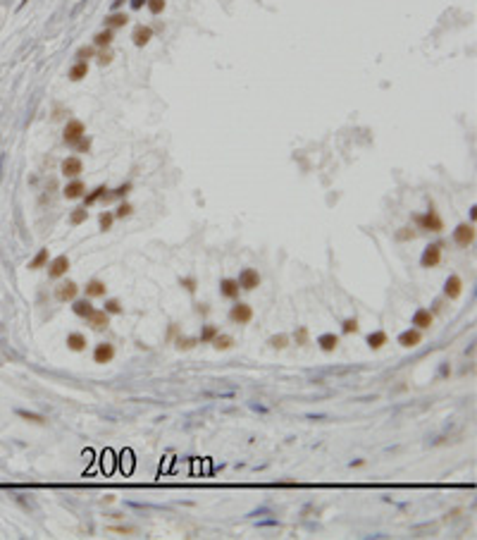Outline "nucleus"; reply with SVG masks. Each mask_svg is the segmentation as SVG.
Returning <instances> with one entry per match:
<instances>
[{"label": "nucleus", "mask_w": 477, "mask_h": 540, "mask_svg": "<svg viewBox=\"0 0 477 540\" xmlns=\"http://www.w3.org/2000/svg\"><path fill=\"white\" fill-rule=\"evenodd\" d=\"M317 347H320L322 351L332 354L339 347V335H334V332H322V335L317 337Z\"/></svg>", "instance_id": "nucleus-20"}, {"label": "nucleus", "mask_w": 477, "mask_h": 540, "mask_svg": "<svg viewBox=\"0 0 477 540\" xmlns=\"http://www.w3.org/2000/svg\"><path fill=\"white\" fill-rule=\"evenodd\" d=\"M67 77H69L72 82H82L84 77H88V62H84V60H77V62L69 67Z\"/></svg>", "instance_id": "nucleus-22"}, {"label": "nucleus", "mask_w": 477, "mask_h": 540, "mask_svg": "<svg viewBox=\"0 0 477 540\" xmlns=\"http://www.w3.org/2000/svg\"><path fill=\"white\" fill-rule=\"evenodd\" d=\"M239 287L244 289V292H253L255 287H260V273L258 270H253V268H244L241 273H239Z\"/></svg>", "instance_id": "nucleus-8"}, {"label": "nucleus", "mask_w": 477, "mask_h": 540, "mask_svg": "<svg viewBox=\"0 0 477 540\" xmlns=\"http://www.w3.org/2000/svg\"><path fill=\"white\" fill-rule=\"evenodd\" d=\"M146 7L153 12V15H160L165 10V0H146Z\"/></svg>", "instance_id": "nucleus-41"}, {"label": "nucleus", "mask_w": 477, "mask_h": 540, "mask_svg": "<svg viewBox=\"0 0 477 540\" xmlns=\"http://www.w3.org/2000/svg\"><path fill=\"white\" fill-rule=\"evenodd\" d=\"M72 311H74V315H79V318H84V320H86V318L96 311V309H93V304H91V299H88V296H84V299H79V296H77V299H72Z\"/></svg>", "instance_id": "nucleus-15"}, {"label": "nucleus", "mask_w": 477, "mask_h": 540, "mask_svg": "<svg viewBox=\"0 0 477 540\" xmlns=\"http://www.w3.org/2000/svg\"><path fill=\"white\" fill-rule=\"evenodd\" d=\"M413 220H415V225L420 229H427V232H442L444 229V220L437 215V210L432 208V210H427V213H422V215H413Z\"/></svg>", "instance_id": "nucleus-2"}, {"label": "nucleus", "mask_w": 477, "mask_h": 540, "mask_svg": "<svg viewBox=\"0 0 477 540\" xmlns=\"http://www.w3.org/2000/svg\"><path fill=\"white\" fill-rule=\"evenodd\" d=\"M105 192H108V187H96V189H93L88 196H84V206H93L96 201L103 199V194H105Z\"/></svg>", "instance_id": "nucleus-37"}, {"label": "nucleus", "mask_w": 477, "mask_h": 540, "mask_svg": "<svg viewBox=\"0 0 477 540\" xmlns=\"http://www.w3.org/2000/svg\"><path fill=\"white\" fill-rule=\"evenodd\" d=\"M398 344H401L403 349H415L418 344H422V330H418V328L403 330V332L398 335Z\"/></svg>", "instance_id": "nucleus-13"}, {"label": "nucleus", "mask_w": 477, "mask_h": 540, "mask_svg": "<svg viewBox=\"0 0 477 540\" xmlns=\"http://www.w3.org/2000/svg\"><path fill=\"white\" fill-rule=\"evenodd\" d=\"M143 5H146V0H132V7H134V10H141Z\"/></svg>", "instance_id": "nucleus-48"}, {"label": "nucleus", "mask_w": 477, "mask_h": 540, "mask_svg": "<svg viewBox=\"0 0 477 540\" xmlns=\"http://www.w3.org/2000/svg\"><path fill=\"white\" fill-rule=\"evenodd\" d=\"M294 342H296L298 347H306V344H308V328L301 325V328L294 332Z\"/></svg>", "instance_id": "nucleus-40"}, {"label": "nucleus", "mask_w": 477, "mask_h": 540, "mask_svg": "<svg viewBox=\"0 0 477 540\" xmlns=\"http://www.w3.org/2000/svg\"><path fill=\"white\" fill-rule=\"evenodd\" d=\"M129 22V17L124 15V12H113V15H108L105 17V29H122L124 24Z\"/></svg>", "instance_id": "nucleus-26"}, {"label": "nucleus", "mask_w": 477, "mask_h": 540, "mask_svg": "<svg viewBox=\"0 0 477 540\" xmlns=\"http://www.w3.org/2000/svg\"><path fill=\"white\" fill-rule=\"evenodd\" d=\"M461 294H463V280L458 275H449L444 282V296L449 301H456V299H461Z\"/></svg>", "instance_id": "nucleus-14"}, {"label": "nucleus", "mask_w": 477, "mask_h": 540, "mask_svg": "<svg viewBox=\"0 0 477 540\" xmlns=\"http://www.w3.org/2000/svg\"><path fill=\"white\" fill-rule=\"evenodd\" d=\"M15 414H17L19 418L29 421V423H38V426H43V423H46V416H43V414H33V411H24V409H17Z\"/></svg>", "instance_id": "nucleus-30"}, {"label": "nucleus", "mask_w": 477, "mask_h": 540, "mask_svg": "<svg viewBox=\"0 0 477 540\" xmlns=\"http://www.w3.org/2000/svg\"><path fill=\"white\" fill-rule=\"evenodd\" d=\"M229 320L236 323V325H248L253 320V306L244 304V301H236V304L229 309Z\"/></svg>", "instance_id": "nucleus-5"}, {"label": "nucleus", "mask_w": 477, "mask_h": 540, "mask_svg": "<svg viewBox=\"0 0 477 540\" xmlns=\"http://www.w3.org/2000/svg\"><path fill=\"white\" fill-rule=\"evenodd\" d=\"M198 344V337H177L174 342V347L179 349V351H189V349H194Z\"/></svg>", "instance_id": "nucleus-36"}, {"label": "nucleus", "mask_w": 477, "mask_h": 540, "mask_svg": "<svg viewBox=\"0 0 477 540\" xmlns=\"http://www.w3.org/2000/svg\"><path fill=\"white\" fill-rule=\"evenodd\" d=\"M86 220H88V210H86V206H82V208H74V210L69 213V223H72L74 227L84 225Z\"/></svg>", "instance_id": "nucleus-29"}, {"label": "nucleus", "mask_w": 477, "mask_h": 540, "mask_svg": "<svg viewBox=\"0 0 477 540\" xmlns=\"http://www.w3.org/2000/svg\"><path fill=\"white\" fill-rule=\"evenodd\" d=\"M96 57H98V65H103V67H105V65H110V62H113V53H110V51H108V48H103V51H100V53H96Z\"/></svg>", "instance_id": "nucleus-44"}, {"label": "nucleus", "mask_w": 477, "mask_h": 540, "mask_svg": "<svg viewBox=\"0 0 477 540\" xmlns=\"http://www.w3.org/2000/svg\"><path fill=\"white\" fill-rule=\"evenodd\" d=\"M220 332V328L217 325H203V330H200V337H198V342H203V344H210V342L215 340V335Z\"/></svg>", "instance_id": "nucleus-31"}, {"label": "nucleus", "mask_w": 477, "mask_h": 540, "mask_svg": "<svg viewBox=\"0 0 477 540\" xmlns=\"http://www.w3.org/2000/svg\"><path fill=\"white\" fill-rule=\"evenodd\" d=\"M62 196H65V199H69V201L84 199V196H86V184L79 179V177L69 179V182L65 184V189H62Z\"/></svg>", "instance_id": "nucleus-11"}, {"label": "nucleus", "mask_w": 477, "mask_h": 540, "mask_svg": "<svg viewBox=\"0 0 477 540\" xmlns=\"http://www.w3.org/2000/svg\"><path fill=\"white\" fill-rule=\"evenodd\" d=\"M129 192H132V184H129V182H124V184H122V187H117V189H113V192H110V189H108V194H103V201H105V203H108V201L122 199V196H127V194H129Z\"/></svg>", "instance_id": "nucleus-28"}, {"label": "nucleus", "mask_w": 477, "mask_h": 540, "mask_svg": "<svg viewBox=\"0 0 477 540\" xmlns=\"http://www.w3.org/2000/svg\"><path fill=\"white\" fill-rule=\"evenodd\" d=\"M396 242H413L415 237H418V232L413 227H401V229H396Z\"/></svg>", "instance_id": "nucleus-35"}, {"label": "nucleus", "mask_w": 477, "mask_h": 540, "mask_svg": "<svg viewBox=\"0 0 477 540\" xmlns=\"http://www.w3.org/2000/svg\"><path fill=\"white\" fill-rule=\"evenodd\" d=\"M475 225L473 223H461L458 227L453 229V242L458 244V246H463V249H468V246H473L475 244Z\"/></svg>", "instance_id": "nucleus-4"}, {"label": "nucleus", "mask_w": 477, "mask_h": 540, "mask_svg": "<svg viewBox=\"0 0 477 540\" xmlns=\"http://www.w3.org/2000/svg\"><path fill=\"white\" fill-rule=\"evenodd\" d=\"M88 340H86L84 332H69L67 335V349H72V351H84Z\"/></svg>", "instance_id": "nucleus-23"}, {"label": "nucleus", "mask_w": 477, "mask_h": 540, "mask_svg": "<svg viewBox=\"0 0 477 540\" xmlns=\"http://www.w3.org/2000/svg\"><path fill=\"white\" fill-rule=\"evenodd\" d=\"M239 292H241V287L236 280H231V278H225L222 282H220V294L225 296V299H239Z\"/></svg>", "instance_id": "nucleus-19"}, {"label": "nucleus", "mask_w": 477, "mask_h": 540, "mask_svg": "<svg viewBox=\"0 0 477 540\" xmlns=\"http://www.w3.org/2000/svg\"><path fill=\"white\" fill-rule=\"evenodd\" d=\"M289 342H291V337H289V335H284V332H280V335H272V337L267 340V344H270L272 349L281 351V349H286V347H289Z\"/></svg>", "instance_id": "nucleus-32"}, {"label": "nucleus", "mask_w": 477, "mask_h": 540, "mask_svg": "<svg viewBox=\"0 0 477 540\" xmlns=\"http://www.w3.org/2000/svg\"><path fill=\"white\" fill-rule=\"evenodd\" d=\"M179 284H181V287H184L189 294H194V292H196V287H198L196 278H181V280H179Z\"/></svg>", "instance_id": "nucleus-43"}, {"label": "nucleus", "mask_w": 477, "mask_h": 540, "mask_svg": "<svg viewBox=\"0 0 477 540\" xmlns=\"http://www.w3.org/2000/svg\"><path fill=\"white\" fill-rule=\"evenodd\" d=\"M98 223H100V229H103V232H108V229L113 227V223H115V213H110V210H105V213H100V218H98Z\"/></svg>", "instance_id": "nucleus-38"}, {"label": "nucleus", "mask_w": 477, "mask_h": 540, "mask_svg": "<svg viewBox=\"0 0 477 540\" xmlns=\"http://www.w3.org/2000/svg\"><path fill=\"white\" fill-rule=\"evenodd\" d=\"M86 137V127L82 120H69L67 124H65V132H62V141L67 143V146H77V143L82 141Z\"/></svg>", "instance_id": "nucleus-1"}, {"label": "nucleus", "mask_w": 477, "mask_h": 540, "mask_svg": "<svg viewBox=\"0 0 477 540\" xmlns=\"http://www.w3.org/2000/svg\"><path fill=\"white\" fill-rule=\"evenodd\" d=\"M84 294L88 299H100V296L108 294V287H105V282H100V280H88L84 287Z\"/></svg>", "instance_id": "nucleus-17"}, {"label": "nucleus", "mask_w": 477, "mask_h": 540, "mask_svg": "<svg viewBox=\"0 0 477 540\" xmlns=\"http://www.w3.org/2000/svg\"><path fill=\"white\" fill-rule=\"evenodd\" d=\"M48 261H50L48 249H38V254L29 261V270H41V268H46V265H48Z\"/></svg>", "instance_id": "nucleus-25"}, {"label": "nucleus", "mask_w": 477, "mask_h": 540, "mask_svg": "<svg viewBox=\"0 0 477 540\" xmlns=\"http://www.w3.org/2000/svg\"><path fill=\"white\" fill-rule=\"evenodd\" d=\"M74 148H77V153H88V148H91V139H86V137H84V139L77 143Z\"/></svg>", "instance_id": "nucleus-45"}, {"label": "nucleus", "mask_w": 477, "mask_h": 540, "mask_svg": "<svg viewBox=\"0 0 477 540\" xmlns=\"http://www.w3.org/2000/svg\"><path fill=\"white\" fill-rule=\"evenodd\" d=\"M110 531H115V533H136V528H129V526H113Z\"/></svg>", "instance_id": "nucleus-46"}, {"label": "nucleus", "mask_w": 477, "mask_h": 540, "mask_svg": "<svg viewBox=\"0 0 477 540\" xmlns=\"http://www.w3.org/2000/svg\"><path fill=\"white\" fill-rule=\"evenodd\" d=\"M113 359H115V344H110V342L96 344V349H93V364L105 366V364H110Z\"/></svg>", "instance_id": "nucleus-10"}, {"label": "nucleus", "mask_w": 477, "mask_h": 540, "mask_svg": "<svg viewBox=\"0 0 477 540\" xmlns=\"http://www.w3.org/2000/svg\"><path fill=\"white\" fill-rule=\"evenodd\" d=\"M210 344H213L217 351H227V349H231V347H234V337H231V335H222V332H217V335H215V340L210 342Z\"/></svg>", "instance_id": "nucleus-27"}, {"label": "nucleus", "mask_w": 477, "mask_h": 540, "mask_svg": "<svg viewBox=\"0 0 477 540\" xmlns=\"http://www.w3.org/2000/svg\"><path fill=\"white\" fill-rule=\"evenodd\" d=\"M103 311L108 315H119V313H124V306L119 304V299H105V309Z\"/></svg>", "instance_id": "nucleus-33"}, {"label": "nucleus", "mask_w": 477, "mask_h": 540, "mask_svg": "<svg viewBox=\"0 0 477 540\" xmlns=\"http://www.w3.org/2000/svg\"><path fill=\"white\" fill-rule=\"evenodd\" d=\"M132 213H134V206L124 201V203H119V206H117V210H115V218H129Z\"/></svg>", "instance_id": "nucleus-39"}, {"label": "nucleus", "mask_w": 477, "mask_h": 540, "mask_svg": "<svg viewBox=\"0 0 477 540\" xmlns=\"http://www.w3.org/2000/svg\"><path fill=\"white\" fill-rule=\"evenodd\" d=\"M411 325L418 328V330H429L434 325V313L429 309H418L413 313V318H411Z\"/></svg>", "instance_id": "nucleus-12"}, {"label": "nucleus", "mask_w": 477, "mask_h": 540, "mask_svg": "<svg viewBox=\"0 0 477 540\" xmlns=\"http://www.w3.org/2000/svg\"><path fill=\"white\" fill-rule=\"evenodd\" d=\"M153 38V29L150 27H143V24H139V27L132 31V41H134V46H139V48H143L148 41Z\"/></svg>", "instance_id": "nucleus-18"}, {"label": "nucleus", "mask_w": 477, "mask_h": 540, "mask_svg": "<svg viewBox=\"0 0 477 540\" xmlns=\"http://www.w3.org/2000/svg\"><path fill=\"white\" fill-rule=\"evenodd\" d=\"M113 38H115L113 29H103V31H98V34L93 36V46H96V48H110V46H113Z\"/></svg>", "instance_id": "nucleus-24"}, {"label": "nucleus", "mask_w": 477, "mask_h": 540, "mask_svg": "<svg viewBox=\"0 0 477 540\" xmlns=\"http://www.w3.org/2000/svg\"><path fill=\"white\" fill-rule=\"evenodd\" d=\"M196 311L200 313V315H208V313H210V309H208L205 304H198V306H196Z\"/></svg>", "instance_id": "nucleus-47"}, {"label": "nucleus", "mask_w": 477, "mask_h": 540, "mask_svg": "<svg viewBox=\"0 0 477 540\" xmlns=\"http://www.w3.org/2000/svg\"><path fill=\"white\" fill-rule=\"evenodd\" d=\"M48 278L50 280H60V278H65L67 275V270H69V258H67V254H60V256H55L53 261H48Z\"/></svg>", "instance_id": "nucleus-6"}, {"label": "nucleus", "mask_w": 477, "mask_h": 540, "mask_svg": "<svg viewBox=\"0 0 477 540\" xmlns=\"http://www.w3.org/2000/svg\"><path fill=\"white\" fill-rule=\"evenodd\" d=\"M79 284L74 282V280H67V282H60L55 287V299L60 304H67V301H72V299H77L79 296Z\"/></svg>", "instance_id": "nucleus-7"}, {"label": "nucleus", "mask_w": 477, "mask_h": 540, "mask_svg": "<svg viewBox=\"0 0 477 540\" xmlns=\"http://www.w3.org/2000/svg\"><path fill=\"white\" fill-rule=\"evenodd\" d=\"M86 320H88V325H91L93 330H105V328L110 325V315L103 311V309H100V311L96 309V311L91 313V315H88Z\"/></svg>", "instance_id": "nucleus-16"}, {"label": "nucleus", "mask_w": 477, "mask_h": 540, "mask_svg": "<svg viewBox=\"0 0 477 540\" xmlns=\"http://www.w3.org/2000/svg\"><path fill=\"white\" fill-rule=\"evenodd\" d=\"M77 57H79V60H84V62H88L91 57H96V48H93V46H88V48H79V51H77Z\"/></svg>", "instance_id": "nucleus-42"}, {"label": "nucleus", "mask_w": 477, "mask_h": 540, "mask_svg": "<svg viewBox=\"0 0 477 540\" xmlns=\"http://www.w3.org/2000/svg\"><path fill=\"white\" fill-rule=\"evenodd\" d=\"M60 170H62V174H65V177L74 179V177H79V174L84 172V163H82V158H79V156H67V158L62 160Z\"/></svg>", "instance_id": "nucleus-9"}, {"label": "nucleus", "mask_w": 477, "mask_h": 540, "mask_svg": "<svg viewBox=\"0 0 477 540\" xmlns=\"http://www.w3.org/2000/svg\"><path fill=\"white\" fill-rule=\"evenodd\" d=\"M358 330H361L358 318H346V320L341 323V332H344V335H356Z\"/></svg>", "instance_id": "nucleus-34"}, {"label": "nucleus", "mask_w": 477, "mask_h": 540, "mask_svg": "<svg viewBox=\"0 0 477 540\" xmlns=\"http://www.w3.org/2000/svg\"><path fill=\"white\" fill-rule=\"evenodd\" d=\"M442 251H444V244H442V242L427 244V246L422 249L420 265L422 268H437V265L442 263Z\"/></svg>", "instance_id": "nucleus-3"}, {"label": "nucleus", "mask_w": 477, "mask_h": 540, "mask_svg": "<svg viewBox=\"0 0 477 540\" xmlns=\"http://www.w3.org/2000/svg\"><path fill=\"white\" fill-rule=\"evenodd\" d=\"M387 342H389V335H387L384 330H375V332H370V335L365 337V344H367L370 349H375V351L382 349Z\"/></svg>", "instance_id": "nucleus-21"}, {"label": "nucleus", "mask_w": 477, "mask_h": 540, "mask_svg": "<svg viewBox=\"0 0 477 540\" xmlns=\"http://www.w3.org/2000/svg\"><path fill=\"white\" fill-rule=\"evenodd\" d=\"M351 466H356V469H358V466H365V459H356V461H351Z\"/></svg>", "instance_id": "nucleus-49"}]
</instances>
